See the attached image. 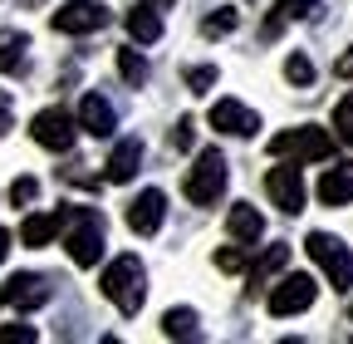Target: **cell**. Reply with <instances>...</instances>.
<instances>
[{"mask_svg": "<svg viewBox=\"0 0 353 344\" xmlns=\"http://www.w3.org/2000/svg\"><path fill=\"white\" fill-rule=\"evenodd\" d=\"M6 133H10V99L0 94V138H6Z\"/></svg>", "mask_w": 353, "mask_h": 344, "instance_id": "1f68e13d", "label": "cell"}, {"mask_svg": "<svg viewBox=\"0 0 353 344\" xmlns=\"http://www.w3.org/2000/svg\"><path fill=\"white\" fill-rule=\"evenodd\" d=\"M39 329L34 325H0V344H34Z\"/></svg>", "mask_w": 353, "mask_h": 344, "instance_id": "4316f807", "label": "cell"}, {"mask_svg": "<svg viewBox=\"0 0 353 344\" xmlns=\"http://www.w3.org/2000/svg\"><path fill=\"white\" fill-rule=\"evenodd\" d=\"M118 74H123V84L143 89V84H148V59L138 50H118Z\"/></svg>", "mask_w": 353, "mask_h": 344, "instance_id": "7402d4cb", "label": "cell"}, {"mask_svg": "<svg viewBox=\"0 0 353 344\" xmlns=\"http://www.w3.org/2000/svg\"><path fill=\"white\" fill-rule=\"evenodd\" d=\"M206 123L216 128V133H226V138H255V128H260L255 108H245L241 99H221V104H211Z\"/></svg>", "mask_w": 353, "mask_h": 344, "instance_id": "30bf717a", "label": "cell"}, {"mask_svg": "<svg viewBox=\"0 0 353 344\" xmlns=\"http://www.w3.org/2000/svg\"><path fill=\"white\" fill-rule=\"evenodd\" d=\"M157 6H162V10H167V6H172V0H157Z\"/></svg>", "mask_w": 353, "mask_h": 344, "instance_id": "d590c367", "label": "cell"}, {"mask_svg": "<svg viewBox=\"0 0 353 344\" xmlns=\"http://www.w3.org/2000/svg\"><path fill=\"white\" fill-rule=\"evenodd\" d=\"M275 10L285 15V20H309L319 10V0H275Z\"/></svg>", "mask_w": 353, "mask_h": 344, "instance_id": "d4e9b609", "label": "cell"}, {"mask_svg": "<svg viewBox=\"0 0 353 344\" xmlns=\"http://www.w3.org/2000/svg\"><path fill=\"white\" fill-rule=\"evenodd\" d=\"M39 197V182L34 178H15V187H10V207H30Z\"/></svg>", "mask_w": 353, "mask_h": 344, "instance_id": "83f0119b", "label": "cell"}, {"mask_svg": "<svg viewBox=\"0 0 353 344\" xmlns=\"http://www.w3.org/2000/svg\"><path fill=\"white\" fill-rule=\"evenodd\" d=\"M138 167H143V143L128 138V143H118L113 157H108V182H132V178H138Z\"/></svg>", "mask_w": 353, "mask_h": 344, "instance_id": "ac0fdd59", "label": "cell"}, {"mask_svg": "<svg viewBox=\"0 0 353 344\" xmlns=\"http://www.w3.org/2000/svg\"><path fill=\"white\" fill-rule=\"evenodd\" d=\"M319 202H324V207L353 202V162H334L324 178H319Z\"/></svg>", "mask_w": 353, "mask_h": 344, "instance_id": "9a60e30c", "label": "cell"}, {"mask_svg": "<svg viewBox=\"0 0 353 344\" xmlns=\"http://www.w3.org/2000/svg\"><path fill=\"white\" fill-rule=\"evenodd\" d=\"M187 84H192V94L211 89V84H216V64H192V69H187Z\"/></svg>", "mask_w": 353, "mask_h": 344, "instance_id": "f1b7e54d", "label": "cell"}, {"mask_svg": "<svg viewBox=\"0 0 353 344\" xmlns=\"http://www.w3.org/2000/svg\"><path fill=\"white\" fill-rule=\"evenodd\" d=\"M265 192H270V202L285 211V217H299V211H304V178H299V167L290 157H280V167H270Z\"/></svg>", "mask_w": 353, "mask_h": 344, "instance_id": "ba28073f", "label": "cell"}, {"mask_svg": "<svg viewBox=\"0 0 353 344\" xmlns=\"http://www.w3.org/2000/svg\"><path fill=\"white\" fill-rule=\"evenodd\" d=\"M50 300V280L34 276V271H20L0 285V305H15V310H39Z\"/></svg>", "mask_w": 353, "mask_h": 344, "instance_id": "7c38bea8", "label": "cell"}, {"mask_svg": "<svg viewBox=\"0 0 353 344\" xmlns=\"http://www.w3.org/2000/svg\"><path fill=\"white\" fill-rule=\"evenodd\" d=\"M285 266H290V246H265L255 261H250V285H245V290H250V295L265 290V285H270V276L285 271Z\"/></svg>", "mask_w": 353, "mask_h": 344, "instance_id": "2e32d148", "label": "cell"}, {"mask_svg": "<svg viewBox=\"0 0 353 344\" xmlns=\"http://www.w3.org/2000/svg\"><path fill=\"white\" fill-rule=\"evenodd\" d=\"M79 128H88L94 138H113V128H118L113 104H108L103 94H83V104H79Z\"/></svg>", "mask_w": 353, "mask_h": 344, "instance_id": "5bb4252c", "label": "cell"}, {"mask_svg": "<svg viewBox=\"0 0 353 344\" xmlns=\"http://www.w3.org/2000/svg\"><path fill=\"white\" fill-rule=\"evenodd\" d=\"M348 320H353V310H348Z\"/></svg>", "mask_w": 353, "mask_h": 344, "instance_id": "8d00e7d4", "label": "cell"}, {"mask_svg": "<svg viewBox=\"0 0 353 344\" xmlns=\"http://www.w3.org/2000/svg\"><path fill=\"white\" fill-rule=\"evenodd\" d=\"M187 197L192 207H216L221 197H226V157H221L216 148H201L192 172H187Z\"/></svg>", "mask_w": 353, "mask_h": 344, "instance_id": "277c9868", "label": "cell"}, {"mask_svg": "<svg viewBox=\"0 0 353 344\" xmlns=\"http://www.w3.org/2000/svg\"><path fill=\"white\" fill-rule=\"evenodd\" d=\"M162 222H167V192L162 187H143L138 197H132V207H128V227L138 236H152V231H162Z\"/></svg>", "mask_w": 353, "mask_h": 344, "instance_id": "8fae6325", "label": "cell"}, {"mask_svg": "<svg viewBox=\"0 0 353 344\" xmlns=\"http://www.w3.org/2000/svg\"><path fill=\"white\" fill-rule=\"evenodd\" d=\"M30 138H34L44 153H69L74 138H79V118L64 113V108H39L34 123H30Z\"/></svg>", "mask_w": 353, "mask_h": 344, "instance_id": "52a82bcc", "label": "cell"}, {"mask_svg": "<svg viewBox=\"0 0 353 344\" xmlns=\"http://www.w3.org/2000/svg\"><path fill=\"white\" fill-rule=\"evenodd\" d=\"M216 266L221 271H245L250 261H245V246H226V251H216Z\"/></svg>", "mask_w": 353, "mask_h": 344, "instance_id": "f546056e", "label": "cell"}, {"mask_svg": "<svg viewBox=\"0 0 353 344\" xmlns=\"http://www.w3.org/2000/svg\"><path fill=\"white\" fill-rule=\"evenodd\" d=\"M128 35L138 39V45L162 39V10H157V6H132V10H128Z\"/></svg>", "mask_w": 353, "mask_h": 344, "instance_id": "d6986e66", "label": "cell"}, {"mask_svg": "<svg viewBox=\"0 0 353 344\" xmlns=\"http://www.w3.org/2000/svg\"><path fill=\"white\" fill-rule=\"evenodd\" d=\"M64 227H69V207H59V211H34V217H25V227H20V241L39 251V246H50Z\"/></svg>", "mask_w": 353, "mask_h": 344, "instance_id": "4fadbf2b", "label": "cell"}, {"mask_svg": "<svg viewBox=\"0 0 353 344\" xmlns=\"http://www.w3.org/2000/svg\"><path fill=\"white\" fill-rule=\"evenodd\" d=\"M334 153V138L324 128H290V133L270 138V157H290V162H324Z\"/></svg>", "mask_w": 353, "mask_h": 344, "instance_id": "5b68a950", "label": "cell"}, {"mask_svg": "<svg viewBox=\"0 0 353 344\" xmlns=\"http://www.w3.org/2000/svg\"><path fill=\"white\" fill-rule=\"evenodd\" d=\"M103 295H108V305H118L123 315H138V310H143L148 271H143L138 256H118V261L103 266Z\"/></svg>", "mask_w": 353, "mask_h": 344, "instance_id": "6da1fadb", "label": "cell"}, {"mask_svg": "<svg viewBox=\"0 0 353 344\" xmlns=\"http://www.w3.org/2000/svg\"><path fill=\"white\" fill-rule=\"evenodd\" d=\"M226 231H231V236H236L241 246H255V241L265 236V217H260L255 207L236 202V207H231V217H226Z\"/></svg>", "mask_w": 353, "mask_h": 344, "instance_id": "e0dca14e", "label": "cell"}, {"mask_svg": "<svg viewBox=\"0 0 353 344\" xmlns=\"http://www.w3.org/2000/svg\"><path fill=\"white\" fill-rule=\"evenodd\" d=\"M64 251L74 266H99L103 261V222L99 211H83V207H69V227H64Z\"/></svg>", "mask_w": 353, "mask_h": 344, "instance_id": "7a4b0ae2", "label": "cell"}, {"mask_svg": "<svg viewBox=\"0 0 353 344\" xmlns=\"http://www.w3.org/2000/svg\"><path fill=\"white\" fill-rule=\"evenodd\" d=\"M319 300V285H314V276H285L270 295H265V310H270L275 320H290V315H304L309 305Z\"/></svg>", "mask_w": 353, "mask_h": 344, "instance_id": "8992f818", "label": "cell"}, {"mask_svg": "<svg viewBox=\"0 0 353 344\" xmlns=\"http://www.w3.org/2000/svg\"><path fill=\"white\" fill-rule=\"evenodd\" d=\"M334 74H339V79H353V50H348V55L334 64Z\"/></svg>", "mask_w": 353, "mask_h": 344, "instance_id": "d6a6232c", "label": "cell"}, {"mask_svg": "<svg viewBox=\"0 0 353 344\" xmlns=\"http://www.w3.org/2000/svg\"><path fill=\"white\" fill-rule=\"evenodd\" d=\"M285 79L294 84V89L314 84V64H309V55H290V59H285Z\"/></svg>", "mask_w": 353, "mask_h": 344, "instance_id": "cb8c5ba5", "label": "cell"}, {"mask_svg": "<svg viewBox=\"0 0 353 344\" xmlns=\"http://www.w3.org/2000/svg\"><path fill=\"white\" fill-rule=\"evenodd\" d=\"M6 256H10V231L0 227V261H6Z\"/></svg>", "mask_w": 353, "mask_h": 344, "instance_id": "e575fe53", "label": "cell"}, {"mask_svg": "<svg viewBox=\"0 0 353 344\" xmlns=\"http://www.w3.org/2000/svg\"><path fill=\"white\" fill-rule=\"evenodd\" d=\"M108 25V6L103 0H64L54 10V30L59 35H94Z\"/></svg>", "mask_w": 353, "mask_h": 344, "instance_id": "9c48e42d", "label": "cell"}, {"mask_svg": "<svg viewBox=\"0 0 353 344\" xmlns=\"http://www.w3.org/2000/svg\"><path fill=\"white\" fill-rule=\"evenodd\" d=\"M162 334H167V339H196V334H201V320H196V310H187V305L167 310V315H162Z\"/></svg>", "mask_w": 353, "mask_h": 344, "instance_id": "44dd1931", "label": "cell"}, {"mask_svg": "<svg viewBox=\"0 0 353 344\" xmlns=\"http://www.w3.org/2000/svg\"><path fill=\"white\" fill-rule=\"evenodd\" d=\"M192 128H196L192 118H176V133H172V143H176V148H182V153L192 148Z\"/></svg>", "mask_w": 353, "mask_h": 344, "instance_id": "4dcf8cb0", "label": "cell"}, {"mask_svg": "<svg viewBox=\"0 0 353 344\" xmlns=\"http://www.w3.org/2000/svg\"><path fill=\"white\" fill-rule=\"evenodd\" d=\"M25 50H30V39L20 30H0V74H20L25 69Z\"/></svg>", "mask_w": 353, "mask_h": 344, "instance_id": "ffe728a7", "label": "cell"}, {"mask_svg": "<svg viewBox=\"0 0 353 344\" xmlns=\"http://www.w3.org/2000/svg\"><path fill=\"white\" fill-rule=\"evenodd\" d=\"M304 251H309V261H314V266L329 276L334 290H348V285H353V251H348L339 236H329V231H309V236H304Z\"/></svg>", "mask_w": 353, "mask_h": 344, "instance_id": "3957f363", "label": "cell"}, {"mask_svg": "<svg viewBox=\"0 0 353 344\" xmlns=\"http://www.w3.org/2000/svg\"><path fill=\"white\" fill-rule=\"evenodd\" d=\"M285 30V15H270V20H265V39H275Z\"/></svg>", "mask_w": 353, "mask_h": 344, "instance_id": "836d02e7", "label": "cell"}, {"mask_svg": "<svg viewBox=\"0 0 353 344\" xmlns=\"http://www.w3.org/2000/svg\"><path fill=\"white\" fill-rule=\"evenodd\" d=\"M334 128H339V138H343V143L353 148V94H348V99H343V104L334 108Z\"/></svg>", "mask_w": 353, "mask_h": 344, "instance_id": "484cf974", "label": "cell"}, {"mask_svg": "<svg viewBox=\"0 0 353 344\" xmlns=\"http://www.w3.org/2000/svg\"><path fill=\"white\" fill-rule=\"evenodd\" d=\"M236 25H241V10H211V15L201 20V35L216 39V35H231Z\"/></svg>", "mask_w": 353, "mask_h": 344, "instance_id": "603a6c76", "label": "cell"}]
</instances>
